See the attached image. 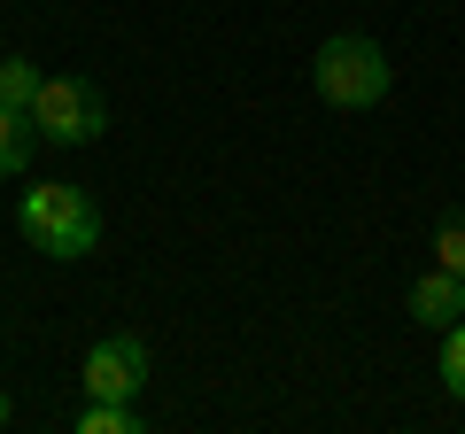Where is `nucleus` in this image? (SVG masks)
I'll return each mask as SVG.
<instances>
[{
	"instance_id": "obj_1",
	"label": "nucleus",
	"mask_w": 465,
	"mask_h": 434,
	"mask_svg": "<svg viewBox=\"0 0 465 434\" xmlns=\"http://www.w3.org/2000/svg\"><path fill=\"white\" fill-rule=\"evenodd\" d=\"M311 85H318V101H326V109H381L388 85H396V70H388V47H381V39L341 32V39H326V47H318Z\"/></svg>"
},
{
	"instance_id": "obj_2",
	"label": "nucleus",
	"mask_w": 465,
	"mask_h": 434,
	"mask_svg": "<svg viewBox=\"0 0 465 434\" xmlns=\"http://www.w3.org/2000/svg\"><path fill=\"white\" fill-rule=\"evenodd\" d=\"M16 225H24V241H32L39 256H54V264L101 249V210L78 194V186H63V179L32 186V194H24V210H16Z\"/></svg>"
},
{
	"instance_id": "obj_3",
	"label": "nucleus",
	"mask_w": 465,
	"mask_h": 434,
	"mask_svg": "<svg viewBox=\"0 0 465 434\" xmlns=\"http://www.w3.org/2000/svg\"><path fill=\"white\" fill-rule=\"evenodd\" d=\"M32 124L39 140H54V148H85V140L109 133V101H101L94 78H47L32 101Z\"/></svg>"
},
{
	"instance_id": "obj_4",
	"label": "nucleus",
	"mask_w": 465,
	"mask_h": 434,
	"mask_svg": "<svg viewBox=\"0 0 465 434\" xmlns=\"http://www.w3.org/2000/svg\"><path fill=\"white\" fill-rule=\"evenodd\" d=\"M78 388H85V403H133L148 388V341L140 334H101L78 365Z\"/></svg>"
},
{
	"instance_id": "obj_5",
	"label": "nucleus",
	"mask_w": 465,
	"mask_h": 434,
	"mask_svg": "<svg viewBox=\"0 0 465 434\" xmlns=\"http://www.w3.org/2000/svg\"><path fill=\"white\" fill-rule=\"evenodd\" d=\"M403 311H411L419 326H434V334H442V326H458V318H465V280H458V271H442V264H434L427 280H419L411 295H403Z\"/></svg>"
},
{
	"instance_id": "obj_6",
	"label": "nucleus",
	"mask_w": 465,
	"mask_h": 434,
	"mask_svg": "<svg viewBox=\"0 0 465 434\" xmlns=\"http://www.w3.org/2000/svg\"><path fill=\"white\" fill-rule=\"evenodd\" d=\"M32 148H39V124L24 109H0V179H16L32 163Z\"/></svg>"
},
{
	"instance_id": "obj_7",
	"label": "nucleus",
	"mask_w": 465,
	"mask_h": 434,
	"mask_svg": "<svg viewBox=\"0 0 465 434\" xmlns=\"http://www.w3.org/2000/svg\"><path fill=\"white\" fill-rule=\"evenodd\" d=\"M39 85H47V70H39V63H24V54H0V109H24V117H32Z\"/></svg>"
},
{
	"instance_id": "obj_8",
	"label": "nucleus",
	"mask_w": 465,
	"mask_h": 434,
	"mask_svg": "<svg viewBox=\"0 0 465 434\" xmlns=\"http://www.w3.org/2000/svg\"><path fill=\"white\" fill-rule=\"evenodd\" d=\"M78 434H140V411H133V403H85Z\"/></svg>"
},
{
	"instance_id": "obj_9",
	"label": "nucleus",
	"mask_w": 465,
	"mask_h": 434,
	"mask_svg": "<svg viewBox=\"0 0 465 434\" xmlns=\"http://www.w3.org/2000/svg\"><path fill=\"white\" fill-rule=\"evenodd\" d=\"M434 264H442V271H458V280H465V210H450L442 225H434Z\"/></svg>"
},
{
	"instance_id": "obj_10",
	"label": "nucleus",
	"mask_w": 465,
	"mask_h": 434,
	"mask_svg": "<svg viewBox=\"0 0 465 434\" xmlns=\"http://www.w3.org/2000/svg\"><path fill=\"white\" fill-rule=\"evenodd\" d=\"M434 372H442V388L465 403V318H458V326H442V365H434Z\"/></svg>"
},
{
	"instance_id": "obj_11",
	"label": "nucleus",
	"mask_w": 465,
	"mask_h": 434,
	"mask_svg": "<svg viewBox=\"0 0 465 434\" xmlns=\"http://www.w3.org/2000/svg\"><path fill=\"white\" fill-rule=\"evenodd\" d=\"M8 419H16V403H8V388H0V427H8Z\"/></svg>"
}]
</instances>
